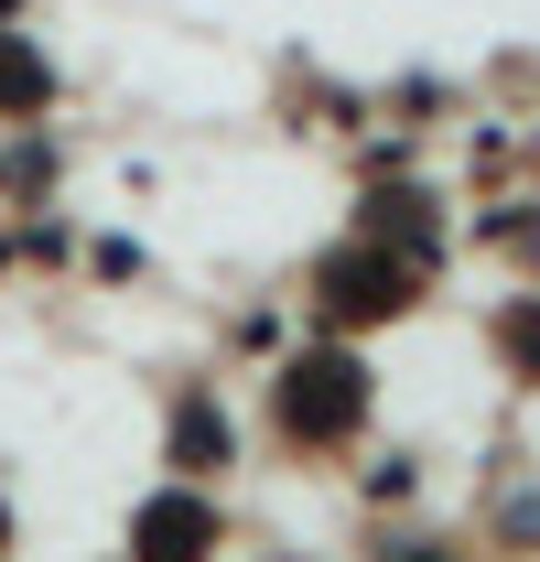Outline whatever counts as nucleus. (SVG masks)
I'll return each mask as SVG.
<instances>
[{"label":"nucleus","mask_w":540,"mask_h":562,"mask_svg":"<svg viewBox=\"0 0 540 562\" xmlns=\"http://www.w3.org/2000/svg\"><path fill=\"white\" fill-rule=\"evenodd\" d=\"M173 454H184V465L227 454V422H216V412H184V422H173Z\"/></svg>","instance_id":"obj_5"},{"label":"nucleus","mask_w":540,"mask_h":562,"mask_svg":"<svg viewBox=\"0 0 540 562\" xmlns=\"http://www.w3.org/2000/svg\"><path fill=\"white\" fill-rule=\"evenodd\" d=\"M0 11H11V0H0Z\"/></svg>","instance_id":"obj_8"},{"label":"nucleus","mask_w":540,"mask_h":562,"mask_svg":"<svg viewBox=\"0 0 540 562\" xmlns=\"http://www.w3.org/2000/svg\"><path fill=\"white\" fill-rule=\"evenodd\" d=\"M205 541H216V508H205V497H151V519H140V552L151 562H184V552H205Z\"/></svg>","instance_id":"obj_3"},{"label":"nucleus","mask_w":540,"mask_h":562,"mask_svg":"<svg viewBox=\"0 0 540 562\" xmlns=\"http://www.w3.org/2000/svg\"><path fill=\"white\" fill-rule=\"evenodd\" d=\"M0 541H11V519H0Z\"/></svg>","instance_id":"obj_7"},{"label":"nucleus","mask_w":540,"mask_h":562,"mask_svg":"<svg viewBox=\"0 0 540 562\" xmlns=\"http://www.w3.org/2000/svg\"><path fill=\"white\" fill-rule=\"evenodd\" d=\"M281 422L303 432V443H336V432H357L368 422V368L346 347H314L292 379H281Z\"/></svg>","instance_id":"obj_1"},{"label":"nucleus","mask_w":540,"mask_h":562,"mask_svg":"<svg viewBox=\"0 0 540 562\" xmlns=\"http://www.w3.org/2000/svg\"><path fill=\"white\" fill-rule=\"evenodd\" d=\"M401 303H410L401 260H336V271H325V314H336V325H357V314H401Z\"/></svg>","instance_id":"obj_2"},{"label":"nucleus","mask_w":540,"mask_h":562,"mask_svg":"<svg viewBox=\"0 0 540 562\" xmlns=\"http://www.w3.org/2000/svg\"><path fill=\"white\" fill-rule=\"evenodd\" d=\"M44 87H55V76H44V55L0 33V109H44Z\"/></svg>","instance_id":"obj_4"},{"label":"nucleus","mask_w":540,"mask_h":562,"mask_svg":"<svg viewBox=\"0 0 540 562\" xmlns=\"http://www.w3.org/2000/svg\"><path fill=\"white\" fill-rule=\"evenodd\" d=\"M497 336H508V357H519V368H530V379H540V303H519V314H508Z\"/></svg>","instance_id":"obj_6"}]
</instances>
